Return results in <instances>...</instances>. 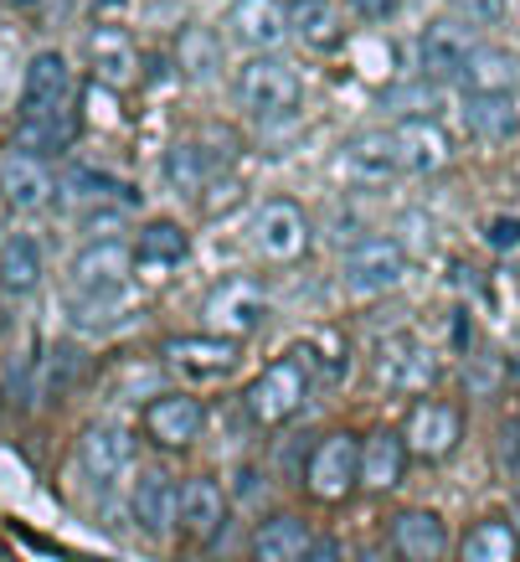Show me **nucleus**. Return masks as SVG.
Instances as JSON below:
<instances>
[{"instance_id":"nucleus-4","label":"nucleus","mask_w":520,"mask_h":562,"mask_svg":"<svg viewBox=\"0 0 520 562\" xmlns=\"http://www.w3.org/2000/svg\"><path fill=\"white\" fill-rule=\"evenodd\" d=\"M304 485H309V495L315 501H346V495L361 485V439L355 434H325V439H315V449H309V460H304Z\"/></svg>"},{"instance_id":"nucleus-13","label":"nucleus","mask_w":520,"mask_h":562,"mask_svg":"<svg viewBox=\"0 0 520 562\" xmlns=\"http://www.w3.org/2000/svg\"><path fill=\"white\" fill-rule=\"evenodd\" d=\"M0 191H5V202L16 206V212H42V206L57 202V176L47 171V160L32 150H11L0 160Z\"/></svg>"},{"instance_id":"nucleus-40","label":"nucleus","mask_w":520,"mask_h":562,"mask_svg":"<svg viewBox=\"0 0 520 562\" xmlns=\"http://www.w3.org/2000/svg\"><path fill=\"white\" fill-rule=\"evenodd\" d=\"M485 238H489V248H516L520 243V217H500V222H489L485 227Z\"/></svg>"},{"instance_id":"nucleus-24","label":"nucleus","mask_w":520,"mask_h":562,"mask_svg":"<svg viewBox=\"0 0 520 562\" xmlns=\"http://www.w3.org/2000/svg\"><path fill=\"white\" fill-rule=\"evenodd\" d=\"M428 376H433V357L422 351V341H412V336L382 341V351H376V382H382L386 392L428 387Z\"/></svg>"},{"instance_id":"nucleus-18","label":"nucleus","mask_w":520,"mask_h":562,"mask_svg":"<svg viewBox=\"0 0 520 562\" xmlns=\"http://www.w3.org/2000/svg\"><path fill=\"white\" fill-rule=\"evenodd\" d=\"M464 439V413L453 403H418L412 418H407V449L422 454V460H443L453 454Z\"/></svg>"},{"instance_id":"nucleus-23","label":"nucleus","mask_w":520,"mask_h":562,"mask_svg":"<svg viewBox=\"0 0 520 562\" xmlns=\"http://www.w3.org/2000/svg\"><path fill=\"white\" fill-rule=\"evenodd\" d=\"M407 434H397V428H376V434H366L361 439V485L366 491H392L397 480H403L407 470Z\"/></svg>"},{"instance_id":"nucleus-8","label":"nucleus","mask_w":520,"mask_h":562,"mask_svg":"<svg viewBox=\"0 0 520 562\" xmlns=\"http://www.w3.org/2000/svg\"><path fill=\"white\" fill-rule=\"evenodd\" d=\"M206 428V408L191 397V392H160L145 403V434H150L160 449H191Z\"/></svg>"},{"instance_id":"nucleus-1","label":"nucleus","mask_w":520,"mask_h":562,"mask_svg":"<svg viewBox=\"0 0 520 562\" xmlns=\"http://www.w3.org/2000/svg\"><path fill=\"white\" fill-rule=\"evenodd\" d=\"M299 103H304V83L284 57L258 52L252 63H242V72H237V109L242 114H252V120H289V114H299Z\"/></svg>"},{"instance_id":"nucleus-21","label":"nucleus","mask_w":520,"mask_h":562,"mask_svg":"<svg viewBox=\"0 0 520 562\" xmlns=\"http://www.w3.org/2000/svg\"><path fill=\"white\" fill-rule=\"evenodd\" d=\"M88 68L103 88H129L139 78V52L118 26H93L88 32Z\"/></svg>"},{"instance_id":"nucleus-35","label":"nucleus","mask_w":520,"mask_h":562,"mask_svg":"<svg viewBox=\"0 0 520 562\" xmlns=\"http://www.w3.org/2000/svg\"><path fill=\"white\" fill-rule=\"evenodd\" d=\"M464 562H516V531L510 521H479L459 547Z\"/></svg>"},{"instance_id":"nucleus-42","label":"nucleus","mask_w":520,"mask_h":562,"mask_svg":"<svg viewBox=\"0 0 520 562\" xmlns=\"http://www.w3.org/2000/svg\"><path fill=\"white\" fill-rule=\"evenodd\" d=\"M361 16H392V0H351Z\"/></svg>"},{"instance_id":"nucleus-25","label":"nucleus","mask_w":520,"mask_h":562,"mask_svg":"<svg viewBox=\"0 0 520 562\" xmlns=\"http://www.w3.org/2000/svg\"><path fill=\"white\" fill-rule=\"evenodd\" d=\"M263 290L252 284V279H227L212 290L206 300V321L222 325V336H237V330H252V325L263 321Z\"/></svg>"},{"instance_id":"nucleus-31","label":"nucleus","mask_w":520,"mask_h":562,"mask_svg":"<svg viewBox=\"0 0 520 562\" xmlns=\"http://www.w3.org/2000/svg\"><path fill=\"white\" fill-rule=\"evenodd\" d=\"M459 83L470 88V93H510L520 83V63L516 52L505 47H474L464 72H459Z\"/></svg>"},{"instance_id":"nucleus-12","label":"nucleus","mask_w":520,"mask_h":562,"mask_svg":"<svg viewBox=\"0 0 520 562\" xmlns=\"http://www.w3.org/2000/svg\"><path fill=\"white\" fill-rule=\"evenodd\" d=\"M227 491L212 475H196L181 485V506H176V527L185 531V542H217V531L227 527Z\"/></svg>"},{"instance_id":"nucleus-14","label":"nucleus","mask_w":520,"mask_h":562,"mask_svg":"<svg viewBox=\"0 0 520 562\" xmlns=\"http://www.w3.org/2000/svg\"><path fill=\"white\" fill-rule=\"evenodd\" d=\"M135 269V243L124 238H88L68 263V279L78 290H103V284H124Z\"/></svg>"},{"instance_id":"nucleus-43","label":"nucleus","mask_w":520,"mask_h":562,"mask_svg":"<svg viewBox=\"0 0 520 562\" xmlns=\"http://www.w3.org/2000/svg\"><path fill=\"white\" fill-rule=\"evenodd\" d=\"M11 5H21V11H32V5H42V0H11Z\"/></svg>"},{"instance_id":"nucleus-22","label":"nucleus","mask_w":520,"mask_h":562,"mask_svg":"<svg viewBox=\"0 0 520 562\" xmlns=\"http://www.w3.org/2000/svg\"><path fill=\"white\" fill-rule=\"evenodd\" d=\"M392 552L403 562H438L449 552V527L438 512H397L392 516Z\"/></svg>"},{"instance_id":"nucleus-11","label":"nucleus","mask_w":520,"mask_h":562,"mask_svg":"<svg viewBox=\"0 0 520 562\" xmlns=\"http://www.w3.org/2000/svg\"><path fill=\"white\" fill-rule=\"evenodd\" d=\"M336 176L355 187H386L392 176H403L397 160V139L392 135H351L336 155Z\"/></svg>"},{"instance_id":"nucleus-7","label":"nucleus","mask_w":520,"mask_h":562,"mask_svg":"<svg viewBox=\"0 0 520 562\" xmlns=\"http://www.w3.org/2000/svg\"><path fill=\"white\" fill-rule=\"evenodd\" d=\"M166 361L191 382H217L233 376L242 361V346L233 336H170L166 341Z\"/></svg>"},{"instance_id":"nucleus-37","label":"nucleus","mask_w":520,"mask_h":562,"mask_svg":"<svg viewBox=\"0 0 520 562\" xmlns=\"http://www.w3.org/2000/svg\"><path fill=\"white\" fill-rule=\"evenodd\" d=\"M422 88H386L382 93V109H397V114H407V120H433V93L428 99H418Z\"/></svg>"},{"instance_id":"nucleus-44","label":"nucleus","mask_w":520,"mask_h":562,"mask_svg":"<svg viewBox=\"0 0 520 562\" xmlns=\"http://www.w3.org/2000/svg\"><path fill=\"white\" fill-rule=\"evenodd\" d=\"M93 5H109V0H93Z\"/></svg>"},{"instance_id":"nucleus-2","label":"nucleus","mask_w":520,"mask_h":562,"mask_svg":"<svg viewBox=\"0 0 520 562\" xmlns=\"http://www.w3.org/2000/svg\"><path fill=\"white\" fill-rule=\"evenodd\" d=\"M309 367H304L299 357H279L269 361L263 372L248 382V392H242V413H248L258 428H279L289 424L294 413L304 408V397H309Z\"/></svg>"},{"instance_id":"nucleus-19","label":"nucleus","mask_w":520,"mask_h":562,"mask_svg":"<svg viewBox=\"0 0 520 562\" xmlns=\"http://www.w3.org/2000/svg\"><path fill=\"white\" fill-rule=\"evenodd\" d=\"M176 506H181V485L166 470H139L135 491H129V516L145 537H166L176 527Z\"/></svg>"},{"instance_id":"nucleus-9","label":"nucleus","mask_w":520,"mask_h":562,"mask_svg":"<svg viewBox=\"0 0 520 562\" xmlns=\"http://www.w3.org/2000/svg\"><path fill=\"white\" fill-rule=\"evenodd\" d=\"M474 47L479 42L470 36L464 21H428L418 36V68L428 72V83H459Z\"/></svg>"},{"instance_id":"nucleus-17","label":"nucleus","mask_w":520,"mask_h":562,"mask_svg":"<svg viewBox=\"0 0 520 562\" xmlns=\"http://www.w3.org/2000/svg\"><path fill=\"white\" fill-rule=\"evenodd\" d=\"M392 139H397V160L407 176H438L453 160V139L438 120H403Z\"/></svg>"},{"instance_id":"nucleus-15","label":"nucleus","mask_w":520,"mask_h":562,"mask_svg":"<svg viewBox=\"0 0 520 562\" xmlns=\"http://www.w3.org/2000/svg\"><path fill=\"white\" fill-rule=\"evenodd\" d=\"M57 202L83 206V212H93V206H135L139 191L124 176L99 171V166H68L57 176Z\"/></svg>"},{"instance_id":"nucleus-27","label":"nucleus","mask_w":520,"mask_h":562,"mask_svg":"<svg viewBox=\"0 0 520 562\" xmlns=\"http://www.w3.org/2000/svg\"><path fill=\"white\" fill-rule=\"evenodd\" d=\"M72 135H78V109H57V114H21L16 120V145L21 150H32V155H42V160L68 155Z\"/></svg>"},{"instance_id":"nucleus-29","label":"nucleus","mask_w":520,"mask_h":562,"mask_svg":"<svg viewBox=\"0 0 520 562\" xmlns=\"http://www.w3.org/2000/svg\"><path fill=\"white\" fill-rule=\"evenodd\" d=\"M191 258V233L181 222H145L135 233V263L139 269H181Z\"/></svg>"},{"instance_id":"nucleus-30","label":"nucleus","mask_w":520,"mask_h":562,"mask_svg":"<svg viewBox=\"0 0 520 562\" xmlns=\"http://www.w3.org/2000/svg\"><path fill=\"white\" fill-rule=\"evenodd\" d=\"M289 32L299 36L304 47H340L346 36V16L336 11V0H289Z\"/></svg>"},{"instance_id":"nucleus-20","label":"nucleus","mask_w":520,"mask_h":562,"mask_svg":"<svg viewBox=\"0 0 520 562\" xmlns=\"http://www.w3.org/2000/svg\"><path fill=\"white\" fill-rule=\"evenodd\" d=\"M139 315V290L124 279V284H103V290H78L68 300V321L78 330H109V325Z\"/></svg>"},{"instance_id":"nucleus-33","label":"nucleus","mask_w":520,"mask_h":562,"mask_svg":"<svg viewBox=\"0 0 520 562\" xmlns=\"http://www.w3.org/2000/svg\"><path fill=\"white\" fill-rule=\"evenodd\" d=\"M294 357L309 367V376L319 382H340V376L351 372V341L340 336V330H315V336H304L294 346Z\"/></svg>"},{"instance_id":"nucleus-41","label":"nucleus","mask_w":520,"mask_h":562,"mask_svg":"<svg viewBox=\"0 0 520 562\" xmlns=\"http://www.w3.org/2000/svg\"><path fill=\"white\" fill-rule=\"evenodd\" d=\"M299 562H346V547H340L336 537H309Z\"/></svg>"},{"instance_id":"nucleus-3","label":"nucleus","mask_w":520,"mask_h":562,"mask_svg":"<svg viewBox=\"0 0 520 562\" xmlns=\"http://www.w3.org/2000/svg\"><path fill=\"white\" fill-rule=\"evenodd\" d=\"M412 269V254L407 243L397 238H361L351 254L340 258V284L355 294V300H371V294H392Z\"/></svg>"},{"instance_id":"nucleus-6","label":"nucleus","mask_w":520,"mask_h":562,"mask_svg":"<svg viewBox=\"0 0 520 562\" xmlns=\"http://www.w3.org/2000/svg\"><path fill=\"white\" fill-rule=\"evenodd\" d=\"M129 464H135V434L124 424H93L78 443V470L93 491H114Z\"/></svg>"},{"instance_id":"nucleus-38","label":"nucleus","mask_w":520,"mask_h":562,"mask_svg":"<svg viewBox=\"0 0 520 562\" xmlns=\"http://www.w3.org/2000/svg\"><path fill=\"white\" fill-rule=\"evenodd\" d=\"M500 470L505 475H520V408L505 413V424H500Z\"/></svg>"},{"instance_id":"nucleus-5","label":"nucleus","mask_w":520,"mask_h":562,"mask_svg":"<svg viewBox=\"0 0 520 562\" xmlns=\"http://www.w3.org/2000/svg\"><path fill=\"white\" fill-rule=\"evenodd\" d=\"M252 243H258V254L273 258V263L304 258V248H309V217H304V206L294 202V196L263 202L258 217H252Z\"/></svg>"},{"instance_id":"nucleus-10","label":"nucleus","mask_w":520,"mask_h":562,"mask_svg":"<svg viewBox=\"0 0 520 562\" xmlns=\"http://www.w3.org/2000/svg\"><path fill=\"white\" fill-rule=\"evenodd\" d=\"M57 109H72V63L47 47L21 72V114H57Z\"/></svg>"},{"instance_id":"nucleus-34","label":"nucleus","mask_w":520,"mask_h":562,"mask_svg":"<svg viewBox=\"0 0 520 562\" xmlns=\"http://www.w3.org/2000/svg\"><path fill=\"white\" fill-rule=\"evenodd\" d=\"M212 171H217V160H212V150H206L202 139H181V145H170L166 176H170V187L181 191V196H202L206 181H212Z\"/></svg>"},{"instance_id":"nucleus-16","label":"nucleus","mask_w":520,"mask_h":562,"mask_svg":"<svg viewBox=\"0 0 520 562\" xmlns=\"http://www.w3.org/2000/svg\"><path fill=\"white\" fill-rule=\"evenodd\" d=\"M227 32L248 52H273L289 36V5L284 0H233L227 11Z\"/></svg>"},{"instance_id":"nucleus-36","label":"nucleus","mask_w":520,"mask_h":562,"mask_svg":"<svg viewBox=\"0 0 520 562\" xmlns=\"http://www.w3.org/2000/svg\"><path fill=\"white\" fill-rule=\"evenodd\" d=\"M176 57H181V68L191 72V78H212V72L222 68V47L206 26H185L181 42H176Z\"/></svg>"},{"instance_id":"nucleus-26","label":"nucleus","mask_w":520,"mask_h":562,"mask_svg":"<svg viewBox=\"0 0 520 562\" xmlns=\"http://www.w3.org/2000/svg\"><path fill=\"white\" fill-rule=\"evenodd\" d=\"M42 238L36 233H11L0 243V294L5 300H26L42 284Z\"/></svg>"},{"instance_id":"nucleus-28","label":"nucleus","mask_w":520,"mask_h":562,"mask_svg":"<svg viewBox=\"0 0 520 562\" xmlns=\"http://www.w3.org/2000/svg\"><path fill=\"white\" fill-rule=\"evenodd\" d=\"M464 130L474 139H516L520 135V103L510 93H470L464 99Z\"/></svg>"},{"instance_id":"nucleus-39","label":"nucleus","mask_w":520,"mask_h":562,"mask_svg":"<svg viewBox=\"0 0 520 562\" xmlns=\"http://www.w3.org/2000/svg\"><path fill=\"white\" fill-rule=\"evenodd\" d=\"M453 11L474 26H500L505 21V0H453Z\"/></svg>"},{"instance_id":"nucleus-32","label":"nucleus","mask_w":520,"mask_h":562,"mask_svg":"<svg viewBox=\"0 0 520 562\" xmlns=\"http://www.w3.org/2000/svg\"><path fill=\"white\" fill-rule=\"evenodd\" d=\"M304 547H309V531L299 516H269L252 531V562H299Z\"/></svg>"},{"instance_id":"nucleus-45","label":"nucleus","mask_w":520,"mask_h":562,"mask_svg":"<svg viewBox=\"0 0 520 562\" xmlns=\"http://www.w3.org/2000/svg\"><path fill=\"white\" fill-rule=\"evenodd\" d=\"M516 376H520V361H516Z\"/></svg>"}]
</instances>
